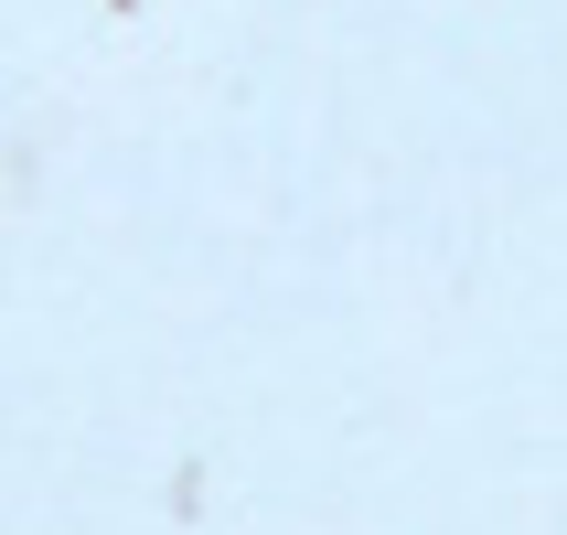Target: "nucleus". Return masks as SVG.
I'll return each mask as SVG.
<instances>
[]
</instances>
